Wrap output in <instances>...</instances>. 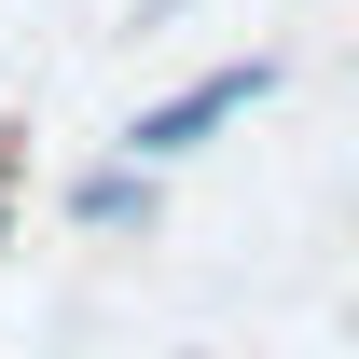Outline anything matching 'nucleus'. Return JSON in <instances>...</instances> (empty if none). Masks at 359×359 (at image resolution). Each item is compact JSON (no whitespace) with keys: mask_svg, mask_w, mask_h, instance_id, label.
I'll return each instance as SVG.
<instances>
[{"mask_svg":"<svg viewBox=\"0 0 359 359\" xmlns=\"http://www.w3.org/2000/svg\"><path fill=\"white\" fill-rule=\"evenodd\" d=\"M0 235H14V152H0Z\"/></svg>","mask_w":359,"mask_h":359,"instance_id":"obj_3","label":"nucleus"},{"mask_svg":"<svg viewBox=\"0 0 359 359\" xmlns=\"http://www.w3.org/2000/svg\"><path fill=\"white\" fill-rule=\"evenodd\" d=\"M152 180H166V166H138V152H111V166H69V222H83V235H138L152 208H166Z\"/></svg>","mask_w":359,"mask_h":359,"instance_id":"obj_2","label":"nucleus"},{"mask_svg":"<svg viewBox=\"0 0 359 359\" xmlns=\"http://www.w3.org/2000/svg\"><path fill=\"white\" fill-rule=\"evenodd\" d=\"M263 97H276V55H235V69H208V83L152 97V111L125 125V152H138V166H194V152H208L222 125H249Z\"/></svg>","mask_w":359,"mask_h":359,"instance_id":"obj_1","label":"nucleus"}]
</instances>
